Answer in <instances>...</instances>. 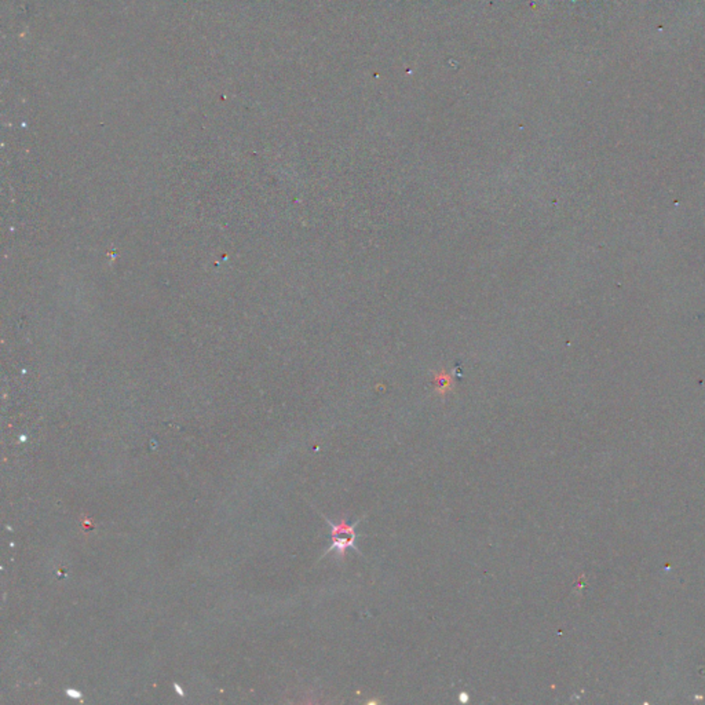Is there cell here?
Segmentation results:
<instances>
[{
    "label": "cell",
    "mask_w": 705,
    "mask_h": 705,
    "mask_svg": "<svg viewBox=\"0 0 705 705\" xmlns=\"http://www.w3.org/2000/svg\"><path fill=\"white\" fill-rule=\"evenodd\" d=\"M325 521L331 525V529H332V544L324 552V555H328L330 552L335 551L339 557H343L346 554V551L350 548H352L357 554H361L355 545V538H357L355 528L358 527L359 521L354 523L352 525H349L345 520H342L339 524H334L328 518H325Z\"/></svg>",
    "instance_id": "cell-1"
}]
</instances>
